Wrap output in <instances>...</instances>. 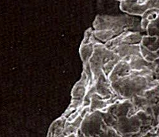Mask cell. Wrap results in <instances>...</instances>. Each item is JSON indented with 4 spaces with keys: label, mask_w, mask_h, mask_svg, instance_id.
I'll use <instances>...</instances> for the list:
<instances>
[{
    "label": "cell",
    "mask_w": 159,
    "mask_h": 137,
    "mask_svg": "<svg viewBox=\"0 0 159 137\" xmlns=\"http://www.w3.org/2000/svg\"><path fill=\"white\" fill-rule=\"evenodd\" d=\"M128 30H142L141 18L125 14L98 19L96 35L104 43Z\"/></svg>",
    "instance_id": "6da1fadb"
},
{
    "label": "cell",
    "mask_w": 159,
    "mask_h": 137,
    "mask_svg": "<svg viewBox=\"0 0 159 137\" xmlns=\"http://www.w3.org/2000/svg\"><path fill=\"white\" fill-rule=\"evenodd\" d=\"M141 24L143 31L140 43L142 54L148 62L159 61V12Z\"/></svg>",
    "instance_id": "7a4b0ae2"
},
{
    "label": "cell",
    "mask_w": 159,
    "mask_h": 137,
    "mask_svg": "<svg viewBox=\"0 0 159 137\" xmlns=\"http://www.w3.org/2000/svg\"><path fill=\"white\" fill-rule=\"evenodd\" d=\"M125 14L140 17L145 22L159 12V0H117Z\"/></svg>",
    "instance_id": "3957f363"
}]
</instances>
